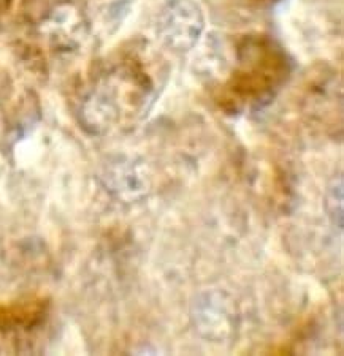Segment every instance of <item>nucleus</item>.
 <instances>
[{
  "label": "nucleus",
  "mask_w": 344,
  "mask_h": 356,
  "mask_svg": "<svg viewBox=\"0 0 344 356\" xmlns=\"http://www.w3.org/2000/svg\"><path fill=\"white\" fill-rule=\"evenodd\" d=\"M165 78V65L146 43L121 49L89 79L78 102L79 124L91 135L130 127L151 110Z\"/></svg>",
  "instance_id": "f257e3e1"
},
{
  "label": "nucleus",
  "mask_w": 344,
  "mask_h": 356,
  "mask_svg": "<svg viewBox=\"0 0 344 356\" xmlns=\"http://www.w3.org/2000/svg\"><path fill=\"white\" fill-rule=\"evenodd\" d=\"M292 74V60L276 40L248 33L235 46V65L213 92L216 106L238 116L270 103Z\"/></svg>",
  "instance_id": "f03ea898"
},
{
  "label": "nucleus",
  "mask_w": 344,
  "mask_h": 356,
  "mask_svg": "<svg viewBox=\"0 0 344 356\" xmlns=\"http://www.w3.org/2000/svg\"><path fill=\"white\" fill-rule=\"evenodd\" d=\"M203 29V11L196 0H167L157 16V37L175 53L192 49Z\"/></svg>",
  "instance_id": "7ed1b4c3"
},
{
  "label": "nucleus",
  "mask_w": 344,
  "mask_h": 356,
  "mask_svg": "<svg viewBox=\"0 0 344 356\" xmlns=\"http://www.w3.org/2000/svg\"><path fill=\"white\" fill-rule=\"evenodd\" d=\"M38 33L51 49L57 53H72L88 37L89 22L77 3L59 2L40 21Z\"/></svg>",
  "instance_id": "20e7f679"
},
{
  "label": "nucleus",
  "mask_w": 344,
  "mask_h": 356,
  "mask_svg": "<svg viewBox=\"0 0 344 356\" xmlns=\"http://www.w3.org/2000/svg\"><path fill=\"white\" fill-rule=\"evenodd\" d=\"M49 301L42 296L21 298L0 304V334L38 328L48 317Z\"/></svg>",
  "instance_id": "39448f33"
},
{
  "label": "nucleus",
  "mask_w": 344,
  "mask_h": 356,
  "mask_svg": "<svg viewBox=\"0 0 344 356\" xmlns=\"http://www.w3.org/2000/svg\"><path fill=\"white\" fill-rule=\"evenodd\" d=\"M10 99V89L7 92H0V143H2L8 134L13 131V122H15V111L16 110H24L27 106H32L31 103L19 108V105H8Z\"/></svg>",
  "instance_id": "423d86ee"
},
{
  "label": "nucleus",
  "mask_w": 344,
  "mask_h": 356,
  "mask_svg": "<svg viewBox=\"0 0 344 356\" xmlns=\"http://www.w3.org/2000/svg\"><path fill=\"white\" fill-rule=\"evenodd\" d=\"M254 2H257V3H274V2H278V0H254Z\"/></svg>",
  "instance_id": "0eeeda50"
}]
</instances>
